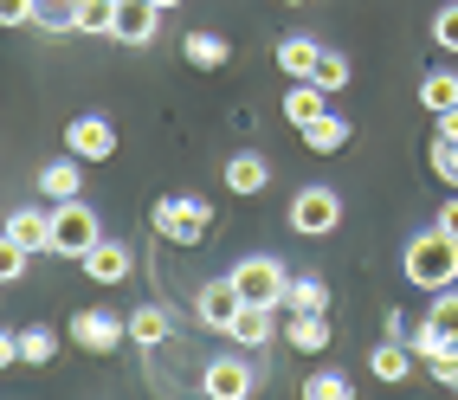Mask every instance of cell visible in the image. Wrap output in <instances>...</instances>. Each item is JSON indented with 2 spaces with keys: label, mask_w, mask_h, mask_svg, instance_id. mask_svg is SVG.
I'll list each match as a JSON object with an SVG mask.
<instances>
[{
  "label": "cell",
  "mask_w": 458,
  "mask_h": 400,
  "mask_svg": "<svg viewBox=\"0 0 458 400\" xmlns=\"http://www.w3.org/2000/svg\"><path fill=\"white\" fill-rule=\"evenodd\" d=\"M72 20H78V33H98V39H110V33H116V0H78V7H72Z\"/></svg>",
  "instance_id": "obj_24"
},
{
  "label": "cell",
  "mask_w": 458,
  "mask_h": 400,
  "mask_svg": "<svg viewBox=\"0 0 458 400\" xmlns=\"http://www.w3.org/2000/svg\"><path fill=\"white\" fill-rule=\"evenodd\" d=\"M259 387V375L239 355H220V362H207V375H200V394L207 400H246Z\"/></svg>",
  "instance_id": "obj_10"
},
{
  "label": "cell",
  "mask_w": 458,
  "mask_h": 400,
  "mask_svg": "<svg viewBox=\"0 0 458 400\" xmlns=\"http://www.w3.org/2000/svg\"><path fill=\"white\" fill-rule=\"evenodd\" d=\"M162 7H174V0H162Z\"/></svg>",
  "instance_id": "obj_40"
},
{
  "label": "cell",
  "mask_w": 458,
  "mask_h": 400,
  "mask_svg": "<svg viewBox=\"0 0 458 400\" xmlns=\"http://www.w3.org/2000/svg\"><path fill=\"white\" fill-rule=\"evenodd\" d=\"M349 142V116H317V123H303V149H317V156H335V149Z\"/></svg>",
  "instance_id": "obj_19"
},
{
  "label": "cell",
  "mask_w": 458,
  "mask_h": 400,
  "mask_svg": "<svg viewBox=\"0 0 458 400\" xmlns=\"http://www.w3.org/2000/svg\"><path fill=\"white\" fill-rule=\"evenodd\" d=\"M39 194H46V200H78V194H84V168H78L72 149H65L58 162L39 168Z\"/></svg>",
  "instance_id": "obj_13"
},
{
  "label": "cell",
  "mask_w": 458,
  "mask_h": 400,
  "mask_svg": "<svg viewBox=\"0 0 458 400\" xmlns=\"http://www.w3.org/2000/svg\"><path fill=\"white\" fill-rule=\"evenodd\" d=\"M413 349H407V336H387V343H375L369 349V368H375V381H407L413 375Z\"/></svg>",
  "instance_id": "obj_15"
},
{
  "label": "cell",
  "mask_w": 458,
  "mask_h": 400,
  "mask_svg": "<svg viewBox=\"0 0 458 400\" xmlns=\"http://www.w3.org/2000/svg\"><path fill=\"white\" fill-rule=\"evenodd\" d=\"M72 7H78V0H39V26H46V33H78Z\"/></svg>",
  "instance_id": "obj_31"
},
{
  "label": "cell",
  "mask_w": 458,
  "mask_h": 400,
  "mask_svg": "<svg viewBox=\"0 0 458 400\" xmlns=\"http://www.w3.org/2000/svg\"><path fill=\"white\" fill-rule=\"evenodd\" d=\"M323 317H329V311H291V317H284V343H291L297 355H323L329 336H335Z\"/></svg>",
  "instance_id": "obj_12"
},
{
  "label": "cell",
  "mask_w": 458,
  "mask_h": 400,
  "mask_svg": "<svg viewBox=\"0 0 458 400\" xmlns=\"http://www.w3.org/2000/svg\"><path fill=\"white\" fill-rule=\"evenodd\" d=\"M7 233L26 245V252H52V207H13Z\"/></svg>",
  "instance_id": "obj_14"
},
{
  "label": "cell",
  "mask_w": 458,
  "mask_h": 400,
  "mask_svg": "<svg viewBox=\"0 0 458 400\" xmlns=\"http://www.w3.org/2000/svg\"><path fill=\"white\" fill-rule=\"evenodd\" d=\"M284 7H303V0H284Z\"/></svg>",
  "instance_id": "obj_39"
},
{
  "label": "cell",
  "mask_w": 458,
  "mask_h": 400,
  "mask_svg": "<svg viewBox=\"0 0 458 400\" xmlns=\"http://www.w3.org/2000/svg\"><path fill=\"white\" fill-rule=\"evenodd\" d=\"M420 104L433 110V116L439 110H458V72H426L420 78Z\"/></svg>",
  "instance_id": "obj_23"
},
{
  "label": "cell",
  "mask_w": 458,
  "mask_h": 400,
  "mask_svg": "<svg viewBox=\"0 0 458 400\" xmlns=\"http://www.w3.org/2000/svg\"><path fill=\"white\" fill-rule=\"evenodd\" d=\"M284 116L297 123V130H303V123H317V116H323V84H317V78H297L291 98H284Z\"/></svg>",
  "instance_id": "obj_22"
},
{
  "label": "cell",
  "mask_w": 458,
  "mask_h": 400,
  "mask_svg": "<svg viewBox=\"0 0 458 400\" xmlns=\"http://www.w3.org/2000/svg\"><path fill=\"white\" fill-rule=\"evenodd\" d=\"M98 239H104V220L84 207V194L78 200H52V252L58 259H84Z\"/></svg>",
  "instance_id": "obj_2"
},
{
  "label": "cell",
  "mask_w": 458,
  "mask_h": 400,
  "mask_svg": "<svg viewBox=\"0 0 458 400\" xmlns=\"http://www.w3.org/2000/svg\"><path fill=\"white\" fill-rule=\"evenodd\" d=\"M349 394H355V381H349V375H335V368H323V375L303 381V400H349Z\"/></svg>",
  "instance_id": "obj_28"
},
{
  "label": "cell",
  "mask_w": 458,
  "mask_h": 400,
  "mask_svg": "<svg viewBox=\"0 0 458 400\" xmlns=\"http://www.w3.org/2000/svg\"><path fill=\"white\" fill-rule=\"evenodd\" d=\"M433 226H445V233H452V239H458V194H452V200H445V207H439V220H433Z\"/></svg>",
  "instance_id": "obj_37"
},
{
  "label": "cell",
  "mask_w": 458,
  "mask_h": 400,
  "mask_svg": "<svg viewBox=\"0 0 458 400\" xmlns=\"http://www.w3.org/2000/svg\"><path fill=\"white\" fill-rule=\"evenodd\" d=\"M433 46L439 52H458V0H445V7L433 13Z\"/></svg>",
  "instance_id": "obj_32"
},
{
  "label": "cell",
  "mask_w": 458,
  "mask_h": 400,
  "mask_svg": "<svg viewBox=\"0 0 458 400\" xmlns=\"http://www.w3.org/2000/svg\"><path fill=\"white\" fill-rule=\"evenodd\" d=\"M426 368H433V381H439V387H452V394H458V349H445V355H433V362H426Z\"/></svg>",
  "instance_id": "obj_35"
},
{
  "label": "cell",
  "mask_w": 458,
  "mask_h": 400,
  "mask_svg": "<svg viewBox=\"0 0 458 400\" xmlns=\"http://www.w3.org/2000/svg\"><path fill=\"white\" fill-rule=\"evenodd\" d=\"M407 285L420 291H452L458 285V239L445 226H426L420 239H407Z\"/></svg>",
  "instance_id": "obj_1"
},
{
  "label": "cell",
  "mask_w": 458,
  "mask_h": 400,
  "mask_svg": "<svg viewBox=\"0 0 458 400\" xmlns=\"http://www.w3.org/2000/svg\"><path fill=\"white\" fill-rule=\"evenodd\" d=\"M0 26H39V0H0Z\"/></svg>",
  "instance_id": "obj_34"
},
{
  "label": "cell",
  "mask_w": 458,
  "mask_h": 400,
  "mask_svg": "<svg viewBox=\"0 0 458 400\" xmlns=\"http://www.w3.org/2000/svg\"><path fill=\"white\" fill-rule=\"evenodd\" d=\"M13 362H20V336L0 329V368H13Z\"/></svg>",
  "instance_id": "obj_36"
},
{
  "label": "cell",
  "mask_w": 458,
  "mask_h": 400,
  "mask_svg": "<svg viewBox=\"0 0 458 400\" xmlns=\"http://www.w3.org/2000/svg\"><path fill=\"white\" fill-rule=\"evenodd\" d=\"M239 311H246V297H239V285H233V271H226V278H207L200 291H194V317L207 323V329H233V317Z\"/></svg>",
  "instance_id": "obj_6"
},
{
  "label": "cell",
  "mask_w": 458,
  "mask_h": 400,
  "mask_svg": "<svg viewBox=\"0 0 458 400\" xmlns=\"http://www.w3.org/2000/svg\"><path fill=\"white\" fill-rule=\"evenodd\" d=\"M284 311H329V285L323 278H291L284 285Z\"/></svg>",
  "instance_id": "obj_25"
},
{
  "label": "cell",
  "mask_w": 458,
  "mask_h": 400,
  "mask_svg": "<svg viewBox=\"0 0 458 400\" xmlns=\"http://www.w3.org/2000/svg\"><path fill=\"white\" fill-rule=\"evenodd\" d=\"M168 329H174V317L162 311V303H142V311H130V343H136V349H162Z\"/></svg>",
  "instance_id": "obj_17"
},
{
  "label": "cell",
  "mask_w": 458,
  "mask_h": 400,
  "mask_svg": "<svg viewBox=\"0 0 458 400\" xmlns=\"http://www.w3.org/2000/svg\"><path fill=\"white\" fill-rule=\"evenodd\" d=\"M310 78H317L323 90H349V78H355V72H349V58H343V52H323Z\"/></svg>",
  "instance_id": "obj_29"
},
{
  "label": "cell",
  "mask_w": 458,
  "mask_h": 400,
  "mask_svg": "<svg viewBox=\"0 0 458 400\" xmlns=\"http://www.w3.org/2000/svg\"><path fill=\"white\" fill-rule=\"evenodd\" d=\"M291 226L303 239H329L335 226H343V200H335V188H303L291 200Z\"/></svg>",
  "instance_id": "obj_5"
},
{
  "label": "cell",
  "mask_w": 458,
  "mask_h": 400,
  "mask_svg": "<svg viewBox=\"0 0 458 400\" xmlns=\"http://www.w3.org/2000/svg\"><path fill=\"white\" fill-rule=\"evenodd\" d=\"M188 65H200V72H220L226 58H233V46H226V33H188Z\"/></svg>",
  "instance_id": "obj_21"
},
{
  "label": "cell",
  "mask_w": 458,
  "mask_h": 400,
  "mask_svg": "<svg viewBox=\"0 0 458 400\" xmlns=\"http://www.w3.org/2000/svg\"><path fill=\"white\" fill-rule=\"evenodd\" d=\"M162 0H116V46H148V39H156V26H162Z\"/></svg>",
  "instance_id": "obj_9"
},
{
  "label": "cell",
  "mask_w": 458,
  "mask_h": 400,
  "mask_svg": "<svg viewBox=\"0 0 458 400\" xmlns=\"http://www.w3.org/2000/svg\"><path fill=\"white\" fill-rule=\"evenodd\" d=\"M433 174L445 181V188H458V142L452 136H433Z\"/></svg>",
  "instance_id": "obj_33"
},
{
  "label": "cell",
  "mask_w": 458,
  "mask_h": 400,
  "mask_svg": "<svg viewBox=\"0 0 458 400\" xmlns=\"http://www.w3.org/2000/svg\"><path fill=\"white\" fill-rule=\"evenodd\" d=\"M317 58H323L317 39H303V33L278 39V72H291V78H310V72H317Z\"/></svg>",
  "instance_id": "obj_20"
},
{
  "label": "cell",
  "mask_w": 458,
  "mask_h": 400,
  "mask_svg": "<svg viewBox=\"0 0 458 400\" xmlns=\"http://www.w3.org/2000/svg\"><path fill=\"white\" fill-rule=\"evenodd\" d=\"M220 174H226V188H233V194H265V188H271V162L252 156V149H246V156H233Z\"/></svg>",
  "instance_id": "obj_16"
},
{
  "label": "cell",
  "mask_w": 458,
  "mask_h": 400,
  "mask_svg": "<svg viewBox=\"0 0 458 400\" xmlns=\"http://www.w3.org/2000/svg\"><path fill=\"white\" fill-rule=\"evenodd\" d=\"M426 323H433L445 343L458 349V291H433V303H426Z\"/></svg>",
  "instance_id": "obj_26"
},
{
  "label": "cell",
  "mask_w": 458,
  "mask_h": 400,
  "mask_svg": "<svg viewBox=\"0 0 458 400\" xmlns=\"http://www.w3.org/2000/svg\"><path fill=\"white\" fill-rule=\"evenodd\" d=\"M52 355H58V336L52 329H20V362L26 368H46Z\"/></svg>",
  "instance_id": "obj_27"
},
{
  "label": "cell",
  "mask_w": 458,
  "mask_h": 400,
  "mask_svg": "<svg viewBox=\"0 0 458 400\" xmlns=\"http://www.w3.org/2000/svg\"><path fill=\"white\" fill-rule=\"evenodd\" d=\"M233 285H239V297H246V303H271V311H278V303H284V285H291V271L271 259V252H252V259H239V265H233Z\"/></svg>",
  "instance_id": "obj_4"
},
{
  "label": "cell",
  "mask_w": 458,
  "mask_h": 400,
  "mask_svg": "<svg viewBox=\"0 0 458 400\" xmlns=\"http://www.w3.org/2000/svg\"><path fill=\"white\" fill-rule=\"evenodd\" d=\"M26 259H33V252H26V245H20L13 233H0V285L26 278Z\"/></svg>",
  "instance_id": "obj_30"
},
{
  "label": "cell",
  "mask_w": 458,
  "mask_h": 400,
  "mask_svg": "<svg viewBox=\"0 0 458 400\" xmlns=\"http://www.w3.org/2000/svg\"><path fill=\"white\" fill-rule=\"evenodd\" d=\"M156 233L168 245H200L213 233V207L194 200V194H174V200H156Z\"/></svg>",
  "instance_id": "obj_3"
},
{
  "label": "cell",
  "mask_w": 458,
  "mask_h": 400,
  "mask_svg": "<svg viewBox=\"0 0 458 400\" xmlns=\"http://www.w3.org/2000/svg\"><path fill=\"white\" fill-rule=\"evenodd\" d=\"M433 123H439V136H452V142H458V110H439Z\"/></svg>",
  "instance_id": "obj_38"
},
{
  "label": "cell",
  "mask_w": 458,
  "mask_h": 400,
  "mask_svg": "<svg viewBox=\"0 0 458 400\" xmlns=\"http://www.w3.org/2000/svg\"><path fill=\"white\" fill-rule=\"evenodd\" d=\"M226 336H233L239 349H259V343H271V303H246V311L233 317V329H226Z\"/></svg>",
  "instance_id": "obj_18"
},
{
  "label": "cell",
  "mask_w": 458,
  "mask_h": 400,
  "mask_svg": "<svg viewBox=\"0 0 458 400\" xmlns=\"http://www.w3.org/2000/svg\"><path fill=\"white\" fill-rule=\"evenodd\" d=\"M78 265H84V278H90V285H123L130 271H136V252H130L123 239H110V233H104V239L90 245Z\"/></svg>",
  "instance_id": "obj_7"
},
{
  "label": "cell",
  "mask_w": 458,
  "mask_h": 400,
  "mask_svg": "<svg viewBox=\"0 0 458 400\" xmlns=\"http://www.w3.org/2000/svg\"><path fill=\"white\" fill-rule=\"evenodd\" d=\"M65 149H72L78 162L116 156V123H104V116H72V123H65Z\"/></svg>",
  "instance_id": "obj_8"
},
{
  "label": "cell",
  "mask_w": 458,
  "mask_h": 400,
  "mask_svg": "<svg viewBox=\"0 0 458 400\" xmlns=\"http://www.w3.org/2000/svg\"><path fill=\"white\" fill-rule=\"evenodd\" d=\"M65 336H72L78 349H90V355H110V349H116V343L130 336V323H116L110 311H78Z\"/></svg>",
  "instance_id": "obj_11"
}]
</instances>
